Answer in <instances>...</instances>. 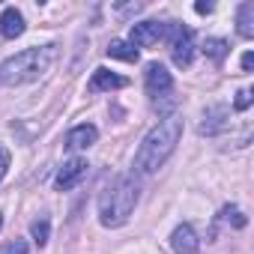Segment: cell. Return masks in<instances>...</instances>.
Instances as JSON below:
<instances>
[{"label": "cell", "mask_w": 254, "mask_h": 254, "mask_svg": "<svg viewBox=\"0 0 254 254\" xmlns=\"http://www.w3.org/2000/svg\"><path fill=\"white\" fill-rule=\"evenodd\" d=\"M180 138H183V120L180 117L171 114V117L159 120V126H153L147 132V138L141 141V147L135 153V171L138 174H156L168 162V156L177 150Z\"/></svg>", "instance_id": "6da1fadb"}, {"label": "cell", "mask_w": 254, "mask_h": 254, "mask_svg": "<svg viewBox=\"0 0 254 254\" xmlns=\"http://www.w3.org/2000/svg\"><path fill=\"white\" fill-rule=\"evenodd\" d=\"M135 206H138V183L129 174H120L99 194V221L105 227H120L132 218Z\"/></svg>", "instance_id": "7a4b0ae2"}, {"label": "cell", "mask_w": 254, "mask_h": 254, "mask_svg": "<svg viewBox=\"0 0 254 254\" xmlns=\"http://www.w3.org/2000/svg\"><path fill=\"white\" fill-rule=\"evenodd\" d=\"M57 60V45H39V48H27L9 60L0 63V84H30L39 81Z\"/></svg>", "instance_id": "3957f363"}, {"label": "cell", "mask_w": 254, "mask_h": 254, "mask_svg": "<svg viewBox=\"0 0 254 254\" xmlns=\"http://www.w3.org/2000/svg\"><path fill=\"white\" fill-rule=\"evenodd\" d=\"M165 36L171 42V57L180 69H189L191 66V57H194V39H191V30L183 27V24H165Z\"/></svg>", "instance_id": "277c9868"}, {"label": "cell", "mask_w": 254, "mask_h": 254, "mask_svg": "<svg viewBox=\"0 0 254 254\" xmlns=\"http://www.w3.org/2000/svg\"><path fill=\"white\" fill-rule=\"evenodd\" d=\"M144 87H147V93L159 102V99H165V96L174 93V78H171V72H168L162 63H150L147 72H144Z\"/></svg>", "instance_id": "5b68a950"}, {"label": "cell", "mask_w": 254, "mask_h": 254, "mask_svg": "<svg viewBox=\"0 0 254 254\" xmlns=\"http://www.w3.org/2000/svg\"><path fill=\"white\" fill-rule=\"evenodd\" d=\"M87 162L84 159H69L60 171H57V180H54V186H57V191H69V189H75L84 177H87Z\"/></svg>", "instance_id": "8992f818"}, {"label": "cell", "mask_w": 254, "mask_h": 254, "mask_svg": "<svg viewBox=\"0 0 254 254\" xmlns=\"http://www.w3.org/2000/svg\"><path fill=\"white\" fill-rule=\"evenodd\" d=\"M171 248L177 254H200V239L194 233L191 224H180L174 233H171Z\"/></svg>", "instance_id": "52a82bcc"}, {"label": "cell", "mask_w": 254, "mask_h": 254, "mask_svg": "<svg viewBox=\"0 0 254 254\" xmlns=\"http://www.w3.org/2000/svg\"><path fill=\"white\" fill-rule=\"evenodd\" d=\"M123 87H129V78H123L117 72H108V69H96L87 90L90 93H111V90H123Z\"/></svg>", "instance_id": "ba28073f"}, {"label": "cell", "mask_w": 254, "mask_h": 254, "mask_svg": "<svg viewBox=\"0 0 254 254\" xmlns=\"http://www.w3.org/2000/svg\"><path fill=\"white\" fill-rule=\"evenodd\" d=\"M162 36H165V24H159V21H141L132 27V45H138V48H150Z\"/></svg>", "instance_id": "9c48e42d"}, {"label": "cell", "mask_w": 254, "mask_h": 254, "mask_svg": "<svg viewBox=\"0 0 254 254\" xmlns=\"http://www.w3.org/2000/svg\"><path fill=\"white\" fill-rule=\"evenodd\" d=\"M96 138H99V129H96V126H90V123H84V126H75V129L66 135V147H69L72 153H78V150L93 147Z\"/></svg>", "instance_id": "30bf717a"}, {"label": "cell", "mask_w": 254, "mask_h": 254, "mask_svg": "<svg viewBox=\"0 0 254 254\" xmlns=\"http://www.w3.org/2000/svg\"><path fill=\"white\" fill-rule=\"evenodd\" d=\"M21 33H24V15L15 6L0 12V36H3V39H15Z\"/></svg>", "instance_id": "8fae6325"}, {"label": "cell", "mask_w": 254, "mask_h": 254, "mask_svg": "<svg viewBox=\"0 0 254 254\" xmlns=\"http://www.w3.org/2000/svg\"><path fill=\"white\" fill-rule=\"evenodd\" d=\"M227 108L224 105H212L206 114H203V123H200V132L203 135H215V132H221L224 126H227Z\"/></svg>", "instance_id": "7c38bea8"}, {"label": "cell", "mask_w": 254, "mask_h": 254, "mask_svg": "<svg viewBox=\"0 0 254 254\" xmlns=\"http://www.w3.org/2000/svg\"><path fill=\"white\" fill-rule=\"evenodd\" d=\"M108 57H114V60H126V63H138V48L132 45V42H123V39H114L111 45H108Z\"/></svg>", "instance_id": "4fadbf2b"}, {"label": "cell", "mask_w": 254, "mask_h": 254, "mask_svg": "<svg viewBox=\"0 0 254 254\" xmlns=\"http://www.w3.org/2000/svg\"><path fill=\"white\" fill-rule=\"evenodd\" d=\"M236 30H239V36L242 39H251L254 36V3H242L239 6V12H236Z\"/></svg>", "instance_id": "5bb4252c"}, {"label": "cell", "mask_w": 254, "mask_h": 254, "mask_svg": "<svg viewBox=\"0 0 254 254\" xmlns=\"http://www.w3.org/2000/svg\"><path fill=\"white\" fill-rule=\"evenodd\" d=\"M227 51H230V45H227L224 39H215V36H212V39H206V42H203V54H206L212 63H224Z\"/></svg>", "instance_id": "9a60e30c"}, {"label": "cell", "mask_w": 254, "mask_h": 254, "mask_svg": "<svg viewBox=\"0 0 254 254\" xmlns=\"http://www.w3.org/2000/svg\"><path fill=\"white\" fill-rule=\"evenodd\" d=\"M218 218H221V221H224V224H233V227H236V230H239V227H245V224H248V218H245V215H242V209H239V206H224V209H221V215H218Z\"/></svg>", "instance_id": "2e32d148"}, {"label": "cell", "mask_w": 254, "mask_h": 254, "mask_svg": "<svg viewBox=\"0 0 254 254\" xmlns=\"http://www.w3.org/2000/svg\"><path fill=\"white\" fill-rule=\"evenodd\" d=\"M30 233H33L36 245H45V242H48V233H51V224H48V218H39V221H33V224H30Z\"/></svg>", "instance_id": "e0dca14e"}, {"label": "cell", "mask_w": 254, "mask_h": 254, "mask_svg": "<svg viewBox=\"0 0 254 254\" xmlns=\"http://www.w3.org/2000/svg\"><path fill=\"white\" fill-rule=\"evenodd\" d=\"M30 248H27V242L24 239H12L9 245H3V251H0V254H27Z\"/></svg>", "instance_id": "ac0fdd59"}, {"label": "cell", "mask_w": 254, "mask_h": 254, "mask_svg": "<svg viewBox=\"0 0 254 254\" xmlns=\"http://www.w3.org/2000/svg\"><path fill=\"white\" fill-rule=\"evenodd\" d=\"M248 105H251V90L245 87V90H239V93H236V99H233V108H236V111H245Z\"/></svg>", "instance_id": "d6986e66"}, {"label": "cell", "mask_w": 254, "mask_h": 254, "mask_svg": "<svg viewBox=\"0 0 254 254\" xmlns=\"http://www.w3.org/2000/svg\"><path fill=\"white\" fill-rule=\"evenodd\" d=\"M6 171H9V150L0 144V180L6 177Z\"/></svg>", "instance_id": "ffe728a7"}, {"label": "cell", "mask_w": 254, "mask_h": 254, "mask_svg": "<svg viewBox=\"0 0 254 254\" xmlns=\"http://www.w3.org/2000/svg\"><path fill=\"white\" fill-rule=\"evenodd\" d=\"M251 66H254V54L245 51V54H242V72H251Z\"/></svg>", "instance_id": "44dd1931"}, {"label": "cell", "mask_w": 254, "mask_h": 254, "mask_svg": "<svg viewBox=\"0 0 254 254\" xmlns=\"http://www.w3.org/2000/svg\"><path fill=\"white\" fill-rule=\"evenodd\" d=\"M194 9H197L200 15H209V12H212V3H194Z\"/></svg>", "instance_id": "7402d4cb"}, {"label": "cell", "mask_w": 254, "mask_h": 254, "mask_svg": "<svg viewBox=\"0 0 254 254\" xmlns=\"http://www.w3.org/2000/svg\"><path fill=\"white\" fill-rule=\"evenodd\" d=\"M0 227H3V215H0Z\"/></svg>", "instance_id": "603a6c76"}]
</instances>
